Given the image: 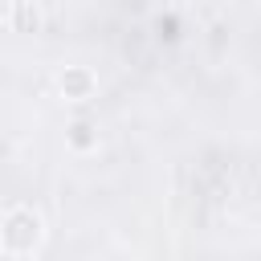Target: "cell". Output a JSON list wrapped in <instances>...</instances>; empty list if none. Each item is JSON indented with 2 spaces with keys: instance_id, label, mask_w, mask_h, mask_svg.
<instances>
[{
  "instance_id": "1",
  "label": "cell",
  "mask_w": 261,
  "mask_h": 261,
  "mask_svg": "<svg viewBox=\"0 0 261 261\" xmlns=\"http://www.w3.org/2000/svg\"><path fill=\"white\" fill-rule=\"evenodd\" d=\"M41 241H45L41 212L29 208V204H12L4 212V224H0V249H4V257H29V253L41 249Z\"/></svg>"
},
{
  "instance_id": "2",
  "label": "cell",
  "mask_w": 261,
  "mask_h": 261,
  "mask_svg": "<svg viewBox=\"0 0 261 261\" xmlns=\"http://www.w3.org/2000/svg\"><path fill=\"white\" fill-rule=\"evenodd\" d=\"M57 86H61V94H65L69 102H86V98H94V90H98V82H94V73H90L86 65H69Z\"/></svg>"
},
{
  "instance_id": "3",
  "label": "cell",
  "mask_w": 261,
  "mask_h": 261,
  "mask_svg": "<svg viewBox=\"0 0 261 261\" xmlns=\"http://www.w3.org/2000/svg\"><path fill=\"white\" fill-rule=\"evenodd\" d=\"M69 130H73V135H69L73 147H94V135H90L94 126H90V122H77V126H69Z\"/></svg>"
},
{
  "instance_id": "4",
  "label": "cell",
  "mask_w": 261,
  "mask_h": 261,
  "mask_svg": "<svg viewBox=\"0 0 261 261\" xmlns=\"http://www.w3.org/2000/svg\"><path fill=\"white\" fill-rule=\"evenodd\" d=\"M16 24H20V29H37V12H33L29 4H16Z\"/></svg>"
}]
</instances>
